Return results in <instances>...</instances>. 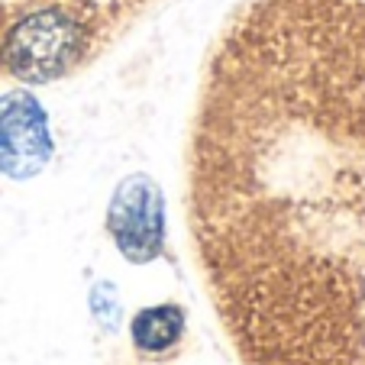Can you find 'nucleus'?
Masks as SVG:
<instances>
[{
    "mask_svg": "<svg viewBox=\"0 0 365 365\" xmlns=\"http://www.w3.org/2000/svg\"><path fill=\"white\" fill-rule=\"evenodd\" d=\"M103 227L126 262H155L165 252V194L159 181L145 172L126 175L107 200Z\"/></svg>",
    "mask_w": 365,
    "mask_h": 365,
    "instance_id": "f257e3e1",
    "label": "nucleus"
},
{
    "mask_svg": "<svg viewBox=\"0 0 365 365\" xmlns=\"http://www.w3.org/2000/svg\"><path fill=\"white\" fill-rule=\"evenodd\" d=\"M56 155L48 113L29 88L0 97V175L10 181H33Z\"/></svg>",
    "mask_w": 365,
    "mask_h": 365,
    "instance_id": "f03ea898",
    "label": "nucleus"
},
{
    "mask_svg": "<svg viewBox=\"0 0 365 365\" xmlns=\"http://www.w3.org/2000/svg\"><path fill=\"white\" fill-rule=\"evenodd\" d=\"M187 330V314L181 304H152L143 307L130 324V339L139 356L159 359L178 349Z\"/></svg>",
    "mask_w": 365,
    "mask_h": 365,
    "instance_id": "7ed1b4c3",
    "label": "nucleus"
}]
</instances>
